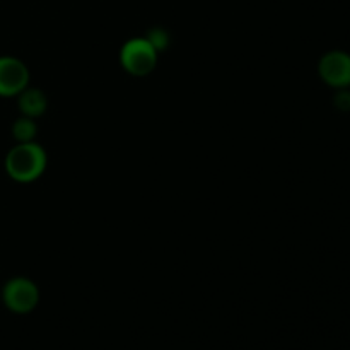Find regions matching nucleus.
<instances>
[{
	"mask_svg": "<svg viewBox=\"0 0 350 350\" xmlns=\"http://www.w3.org/2000/svg\"><path fill=\"white\" fill-rule=\"evenodd\" d=\"M10 132H12V139L16 140V144L34 142L38 135V123L34 118L21 115L19 118L14 120Z\"/></svg>",
	"mask_w": 350,
	"mask_h": 350,
	"instance_id": "nucleus-7",
	"label": "nucleus"
},
{
	"mask_svg": "<svg viewBox=\"0 0 350 350\" xmlns=\"http://www.w3.org/2000/svg\"><path fill=\"white\" fill-rule=\"evenodd\" d=\"M29 68L21 58L0 57V98H17L29 85Z\"/></svg>",
	"mask_w": 350,
	"mask_h": 350,
	"instance_id": "nucleus-5",
	"label": "nucleus"
},
{
	"mask_svg": "<svg viewBox=\"0 0 350 350\" xmlns=\"http://www.w3.org/2000/svg\"><path fill=\"white\" fill-rule=\"evenodd\" d=\"M334 106L338 109V111H344V113L350 111V88L337 89V91H335Z\"/></svg>",
	"mask_w": 350,
	"mask_h": 350,
	"instance_id": "nucleus-9",
	"label": "nucleus"
},
{
	"mask_svg": "<svg viewBox=\"0 0 350 350\" xmlns=\"http://www.w3.org/2000/svg\"><path fill=\"white\" fill-rule=\"evenodd\" d=\"M17 108H19L21 115L38 120L40 116H43L44 111L48 109V98L41 89L27 85V88L17 96Z\"/></svg>",
	"mask_w": 350,
	"mask_h": 350,
	"instance_id": "nucleus-6",
	"label": "nucleus"
},
{
	"mask_svg": "<svg viewBox=\"0 0 350 350\" xmlns=\"http://www.w3.org/2000/svg\"><path fill=\"white\" fill-rule=\"evenodd\" d=\"M318 74L327 85L337 89L350 88V53L344 50L327 51L318 62Z\"/></svg>",
	"mask_w": 350,
	"mask_h": 350,
	"instance_id": "nucleus-4",
	"label": "nucleus"
},
{
	"mask_svg": "<svg viewBox=\"0 0 350 350\" xmlns=\"http://www.w3.org/2000/svg\"><path fill=\"white\" fill-rule=\"evenodd\" d=\"M0 297L10 313H33L40 304V287L27 277H12L3 284Z\"/></svg>",
	"mask_w": 350,
	"mask_h": 350,
	"instance_id": "nucleus-3",
	"label": "nucleus"
},
{
	"mask_svg": "<svg viewBox=\"0 0 350 350\" xmlns=\"http://www.w3.org/2000/svg\"><path fill=\"white\" fill-rule=\"evenodd\" d=\"M48 166L46 150L34 140V142L16 144L7 152L3 159V167L10 180L17 183H33L43 176Z\"/></svg>",
	"mask_w": 350,
	"mask_h": 350,
	"instance_id": "nucleus-1",
	"label": "nucleus"
},
{
	"mask_svg": "<svg viewBox=\"0 0 350 350\" xmlns=\"http://www.w3.org/2000/svg\"><path fill=\"white\" fill-rule=\"evenodd\" d=\"M159 53L154 50L152 44L146 36L130 38L120 50V64L126 74L133 77H146L156 68Z\"/></svg>",
	"mask_w": 350,
	"mask_h": 350,
	"instance_id": "nucleus-2",
	"label": "nucleus"
},
{
	"mask_svg": "<svg viewBox=\"0 0 350 350\" xmlns=\"http://www.w3.org/2000/svg\"><path fill=\"white\" fill-rule=\"evenodd\" d=\"M146 40L152 44L154 50H156L157 53H163V51L167 50V46L171 44L170 33H167V31L161 26L150 27L146 34Z\"/></svg>",
	"mask_w": 350,
	"mask_h": 350,
	"instance_id": "nucleus-8",
	"label": "nucleus"
}]
</instances>
